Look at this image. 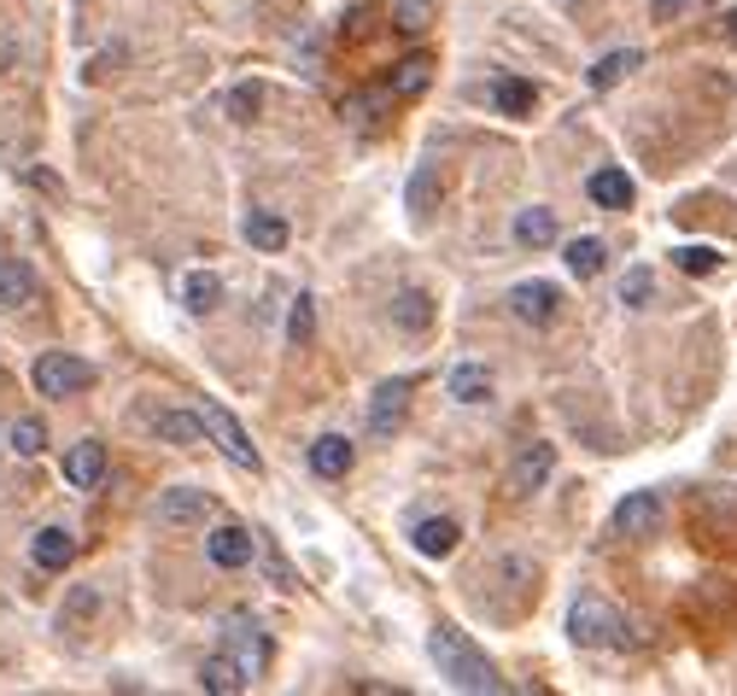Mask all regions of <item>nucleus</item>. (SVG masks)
<instances>
[{
    "instance_id": "obj_1",
    "label": "nucleus",
    "mask_w": 737,
    "mask_h": 696,
    "mask_svg": "<svg viewBox=\"0 0 737 696\" xmlns=\"http://www.w3.org/2000/svg\"><path fill=\"white\" fill-rule=\"evenodd\" d=\"M434 667H439L457 690H475V696H504V690H509L504 673L491 667L457 626H434Z\"/></svg>"
},
{
    "instance_id": "obj_2",
    "label": "nucleus",
    "mask_w": 737,
    "mask_h": 696,
    "mask_svg": "<svg viewBox=\"0 0 737 696\" xmlns=\"http://www.w3.org/2000/svg\"><path fill=\"white\" fill-rule=\"evenodd\" d=\"M621 614H614V603H603L598 591H580L568 609V638L580 650H603V644H621Z\"/></svg>"
},
{
    "instance_id": "obj_3",
    "label": "nucleus",
    "mask_w": 737,
    "mask_h": 696,
    "mask_svg": "<svg viewBox=\"0 0 737 696\" xmlns=\"http://www.w3.org/2000/svg\"><path fill=\"white\" fill-rule=\"evenodd\" d=\"M199 422H205V434H211V445H217V450H222V457H229V463H240L246 475H258V468H263L258 445L246 439V427H240V422H235V416H229V409H222V404L199 398Z\"/></svg>"
},
{
    "instance_id": "obj_4",
    "label": "nucleus",
    "mask_w": 737,
    "mask_h": 696,
    "mask_svg": "<svg viewBox=\"0 0 737 696\" xmlns=\"http://www.w3.org/2000/svg\"><path fill=\"white\" fill-rule=\"evenodd\" d=\"M30 381H35L41 398H76L82 386L94 381V368L82 357H71V352H41L35 368H30Z\"/></svg>"
},
{
    "instance_id": "obj_5",
    "label": "nucleus",
    "mask_w": 737,
    "mask_h": 696,
    "mask_svg": "<svg viewBox=\"0 0 737 696\" xmlns=\"http://www.w3.org/2000/svg\"><path fill=\"white\" fill-rule=\"evenodd\" d=\"M409 398H416V386H409V381H381L375 398H369V409H363L369 439H393L404 427V416H409Z\"/></svg>"
},
{
    "instance_id": "obj_6",
    "label": "nucleus",
    "mask_w": 737,
    "mask_h": 696,
    "mask_svg": "<svg viewBox=\"0 0 737 696\" xmlns=\"http://www.w3.org/2000/svg\"><path fill=\"white\" fill-rule=\"evenodd\" d=\"M222 632H229V655L240 662L246 685H252L258 673L270 667V632H263V626L252 621V614H229V626H222Z\"/></svg>"
},
{
    "instance_id": "obj_7",
    "label": "nucleus",
    "mask_w": 737,
    "mask_h": 696,
    "mask_svg": "<svg viewBox=\"0 0 737 696\" xmlns=\"http://www.w3.org/2000/svg\"><path fill=\"white\" fill-rule=\"evenodd\" d=\"M509 311H516L527 328H550L562 311V293L550 281H521V287H509Z\"/></svg>"
},
{
    "instance_id": "obj_8",
    "label": "nucleus",
    "mask_w": 737,
    "mask_h": 696,
    "mask_svg": "<svg viewBox=\"0 0 737 696\" xmlns=\"http://www.w3.org/2000/svg\"><path fill=\"white\" fill-rule=\"evenodd\" d=\"M655 527H662V498H655V491H626V498L614 503V532H621V539H650Z\"/></svg>"
},
{
    "instance_id": "obj_9",
    "label": "nucleus",
    "mask_w": 737,
    "mask_h": 696,
    "mask_svg": "<svg viewBox=\"0 0 737 696\" xmlns=\"http://www.w3.org/2000/svg\"><path fill=\"white\" fill-rule=\"evenodd\" d=\"M252 550H258V539L240 521H222V527H211V539H205V557H211L217 568H246Z\"/></svg>"
},
{
    "instance_id": "obj_10",
    "label": "nucleus",
    "mask_w": 737,
    "mask_h": 696,
    "mask_svg": "<svg viewBox=\"0 0 737 696\" xmlns=\"http://www.w3.org/2000/svg\"><path fill=\"white\" fill-rule=\"evenodd\" d=\"M550 475H557V445H527L516 463H509V491H539Z\"/></svg>"
},
{
    "instance_id": "obj_11",
    "label": "nucleus",
    "mask_w": 737,
    "mask_h": 696,
    "mask_svg": "<svg viewBox=\"0 0 737 696\" xmlns=\"http://www.w3.org/2000/svg\"><path fill=\"white\" fill-rule=\"evenodd\" d=\"M205 516H211V498L194 486H170V491H158V521L164 527H199Z\"/></svg>"
},
{
    "instance_id": "obj_12",
    "label": "nucleus",
    "mask_w": 737,
    "mask_h": 696,
    "mask_svg": "<svg viewBox=\"0 0 737 696\" xmlns=\"http://www.w3.org/2000/svg\"><path fill=\"white\" fill-rule=\"evenodd\" d=\"M65 480H71L76 491H94L100 480H106V445H100V439L71 445V450H65Z\"/></svg>"
},
{
    "instance_id": "obj_13",
    "label": "nucleus",
    "mask_w": 737,
    "mask_h": 696,
    "mask_svg": "<svg viewBox=\"0 0 737 696\" xmlns=\"http://www.w3.org/2000/svg\"><path fill=\"white\" fill-rule=\"evenodd\" d=\"M30 562H35L41 573H65V568L76 562V539H71L65 527H41L35 544H30Z\"/></svg>"
},
{
    "instance_id": "obj_14",
    "label": "nucleus",
    "mask_w": 737,
    "mask_h": 696,
    "mask_svg": "<svg viewBox=\"0 0 737 696\" xmlns=\"http://www.w3.org/2000/svg\"><path fill=\"white\" fill-rule=\"evenodd\" d=\"M35 293H41V281H35L30 263L0 258V304H7V311H24V304H35Z\"/></svg>"
},
{
    "instance_id": "obj_15",
    "label": "nucleus",
    "mask_w": 737,
    "mask_h": 696,
    "mask_svg": "<svg viewBox=\"0 0 737 696\" xmlns=\"http://www.w3.org/2000/svg\"><path fill=\"white\" fill-rule=\"evenodd\" d=\"M352 457H357L352 439H340V434H322L311 445V468H316L322 480H345V475H352Z\"/></svg>"
},
{
    "instance_id": "obj_16",
    "label": "nucleus",
    "mask_w": 737,
    "mask_h": 696,
    "mask_svg": "<svg viewBox=\"0 0 737 696\" xmlns=\"http://www.w3.org/2000/svg\"><path fill=\"white\" fill-rule=\"evenodd\" d=\"M439 205H445V176H439V164H416V176H409V211L427 222Z\"/></svg>"
},
{
    "instance_id": "obj_17",
    "label": "nucleus",
    "mask_w": 737,
    "mask_h": 696,
    "mask_svg": "<svg viewBox=\"0 0 737 696\" xmlns=\"http://www.w3.org/2000/svg\"><path fill=\"white\" fill-rule=\"evenodd\" d=\"M585 194L598 199V205H609V211H626V205H632V176L614 170V164H603V170L585 181Z\"/></svg>"
},
{
    "instance_id": "obj_18",
    "label": "nucleus",
    "mask_w": 737,
    "mask_h": 696,
    "mask_svg": "<svg viewBox=\"0 0 737 696\" xmlns=\"http://www.w3.org/2000/svg\"><path fill=\"white\" fill-rule=\"evenodd\" d=\"M181 304H188L194 316H211L217 304H222V281L211 270H194V276H181Z\"/></svg>"
},
{
    "instance_id": "obj_19",
    "label": "nucleus",
    "mask_w": 737,
    "mask_h": 696,
    "mask_svg": "<svg viewBox=\"0 0 737 696\" xmlns=\"http://www.w3.org/2000/svg\"><path fill=\"white\" fill-rule=\"evenodd\" d=\"M639 65H644V53H639V48H621V53H603V59H598V65H591V89H598V94H603V89H614V82H626V76H632V71H639Z\"/></svg>"
},
{
    "instance_id": "obj_20",
    "label": "nucleus",
    "mask_w": 737,
    "mask_h": 696,
    "mask_svg": "<svg viewBox=\"0 0 737 696\" xmlns=\"http://www.w3.org/2000/svg\"><path fill=\"white\" fill-rule=\"evenodd\" d=\"M199 685L211 696H235V690H246V673H240L235 655H211V662L199 667Z\"/></svg>"
},
{
    "instance_id": "obj_21",
    "label": "nucleus",
    "mask_w": 737,
    "mask_h": 696,
    "mask_svg": "<svg viewBox=\"0 0 737 696\" xmlns=\"http://www.w3.org/2000/svg\"><path fill=\"white\" fill-rule=\"evenodd\" d=\"M450 398H463V404H486V398H491V368H480V363L450 368Z\"/></svg>"
},
{
    "instance_id": "obj_22",
    "label": "nucleus",
    "mask_w": 737,
    "mask_h": 696,
    "mask_svg": "<svg viewBox=\"0 0 737 696\" xmlns=\"http://www.w3.org/2000/svg\"><path fill=\"white\" fill-rule=\"evenodd\" d=\"M457 521H445V516H434V521H422L416 527V550L422 557H450V550H457Z\"/></svg>"
},
{
    "instance_id": "obj_23",
    "label": "nucleus",
    "mask_w": 737,
    "mask_h": 696,
    "mask_svg": "<svg viewBox=\"0 0 737 696\" xmlns=\"http://www.w3.org/2000/svg\"><path fill=\"white\" fill-rule=\"evenodd\" d=\"M153 427H158V434L170 439V445H194V439L205 434L199 409H194V416H188V409H158V416H153Z\"/></svg>"
},
{
    "instance_id": "obj_24",
    "label": "nucleus",
    "mask_w": 737,
    "mask_h": 696,
    "mask_svg": "<svg viewBox=\"0 0 737 696\" xmlns=\"http://www.w3.org/2000/svg\"><path fill=\"white\" fill-rule=\"evenodd\" d=\"M516 240H521V246H550V240H557V211H544V205L521 211V217H516Z\"/></svg>"
},
{
    "instance_id": "obj_25",
    "label": "nucleus",
    "mask_w": 737,
    "mask_h": 696,
    "mask_svg": "<svg viewBox=\"0 0 737 696\" xmlns=\"http://www.w3.org/2000/svg\"><path fill=\"white\" fill-rule=\"evenodd\" d=\"M393 322L404 328V334H422V328L434 322V299L427 293H398L393 299Z\"/></svg>"
},
{
    "instance_id": "obj_26",
    "label": "nucleus",
    "mask_w": 737,
    "mask_h": 696,
    "mask_svg": "<svg viewBox=\"0 0 737 696\" xmlns=\"http://www.w3.org/2000/svg\"><path fill=\"white\" fill-rule=\"evenodd\" d=\"M311 340H316V299L299 293V299H293V316H287V345H293V352H304Z\"/></svg>"
},
{
    "instance_id": "obj_27",
    "label": "nucleus",
    "mask_w": 737,
    "mask_h": 696,
    "mask_svg": "<svg viewBox=\"0 0 737 696\" xmlns=\"http://www.w3.org/2000/svg\"><path fill=\"white\" fill-rule=\"evenodd\" d=\"M246 240H252L258 252H281V246H287V222L270 217V211H252V217H246Z\"/></svg>"
},
{
    "instance_id": "obj_28",
    "label": "nucleus",
    "mask_w": 737,
    "mask_h": 696,
    "mask_svg": "<svg viewBox=\"0 0 737 696\" xmlns=\"http://www.w3.org/2000/svg\"><path fill=\"white\" fill-rule=\"evenodd\" d=\"M258 112H263V89H258V82H240V89L222 94V117H229V123H252Z\"/></svg>"
},
{
    "instance_id": "obj_29",
    "label": "nucleus",
    "mask_w": 737,
    "mask_h": 696,
    "mask_svg": "<svg viewBox=\"0 0 737 696\" xmlns=\"http://www.w3.org/2000/svg\"><path fill=\"white\" fill-rule=\"evenodd\" d=\"M491 106L498 112H509V117H527L532 106H539V94H532V82H498V89H491Z\"/></svg>"
},
{
    "instance_id": "obj_30",
    "label": "nucleus",
    "mask_w": 737,
    "mask_h": 696,
    "mask_svg": "<svg viewBox=\"0 0 737 696\" xmlns=\"http://www.w3.org/2000/svg\"><path fill=\"white\" fill-rule=\"evenodd\" d=\"M7 439H12L18 457H41V450H48V422H41V416H18Z\"/></svg>"
},
{
    "instance_id": "obj_31",
    "label": "nucleus",
    "mask_w": 737,
    "mask_h": 696,
    "mask_svg": "<svg viewBox=\"0 0 737 696\" xmlns=\"http://www.w3.org/2000/svg\"><path fill=\"white\" fill-rule=\"evenodd\" d=\"M427 82H434V59L416 53V59H404V65H393V94H422Z\"/></svg>"
},
{
    "instance_id": "obj_32",
    "label": "nucleus",
    "mask_w": 737,
    "mask_h": 696,
    "mask_svg": "<svg viewBox=\"0 0 737 696\" xmlns=\"http://www.w3.org/2000/svg\"><path fill=\"white\" fill-rule=\"evenodd\" d=\"M393 30H398V35L434 30V0H398V7H393Z\"/></svg>"
},
{
    "instance_id": "obj_33",
    "label": "nucleus",
    "mask_w": 737,
    "mask_h": 696,
    "mask_svg": "<svg viewBox=\"0 0 737 696\" xmlns=\"http://www.w3.org/2000/svg\"><path fill=\"white\" fill-rule=\"evenodd\" d=\"M603 258H609V252H603V240H591V235L568 246V270L580 276V281H591V276H598V270H603Z\"/></svg>"
},
{
    "instance_id": "obj_34",
    "label": "nucleus",
    "mask_w": 737,
    "mask_h": 696,
    "mask_svg": "<svg viewBox=\"0 0 737 696\" xmlns=\"http://www.w3.org/2000/svg\"><path fill=\"white\" fill-rule=\"evenodd\" d=\"M673 263H679L685 276H714V270H720V252H714V246H679Z\"/></svg>"
},
{
    "instance_id": "obj_35",
    "label": "nucleus",
    "mask_w": 737,
    "mask_h": 696,
    "mask_svg": "<svg viewBox=\"0 0 737 696\" xmlns=\"http://www.w3.org/2000/svg\"><path fill=\"white\" fill-rule=\"evenodd\" d=\"M650 293H655V276H650V270H626L621 299H626V304H650Z\"/></svg>"
},
{
    "instance_id": "obj_36",
    "label": "nucleus",
    "mask_w": 737,
    "mask_h": 696,
    "mask_svg": "<svg viewBox=\"0 0 737 696\" xmlns=\"http://www.w3.org/2000/svg\"><path fill=\"white\" fill-rule=\"evenodd\" d=\"M263 573H270V585H281V591H299V580H293V568H287V557H281V550L270 544V550H263Z\"/></svg>"
},
{
    "instance_id": "obj_37",
    "label": "nucleus",
    "mask_w": 737,
    "mask_h": 696,
    "mask_svg": "<svg viewBox=\"0 0 737 696\" xmlns=\"http://www.w3.org/2000/svg\"><path fill=\"white\" fill-rule=\"evenodd\" d=\"M369 24H375V12L352 7V12H345V24H340V35H345V41H363V35H369Z\"/></svg>"
},
{
    "instance_id": "obj_38",
    "label": "nucleus",
    "mask_w": 737,
    "mask_h": 696,
    "mask_svg": "<svg viewBox=\"0 0 737 696\" xmlns=\"http://www.w3.org/2000/svg\"><path fill=\"white\" fill-rule=\"evenodd\" d=\"M691 7H696V0H650V18H655V24H673V18L691 12Z\"/></svg>"
},
{
    "instance_id": "obj_39",
    "label": "nucleus",
    "mask_w": 737,
    "mask_h": 696,
    "mask_svg": "<svg viewBox=\"0 0 737 696\" xmlns=\"http://www.w3.org/2000/svg\"><path fill=\"white\" fill-rule=\"evenodd\" d=\"M94 603H100L94 591H76V598H71V614H94Z\"/></svg>"
},
{
    "instance_id": "obj_40",
    "label": "nucleus",
    "mask_w": 737,
    "mask_h": 696,
    "mask_svg": "<svg viewBox=\"0 0 737 696\" xmlns=\"http://www.w3.org/2000/svg\"><path fill=\"white\" fill-rule=\"evenodd\" d=\"M731 35H737V7H731Z\"/></svg>"
}]
</instances>
